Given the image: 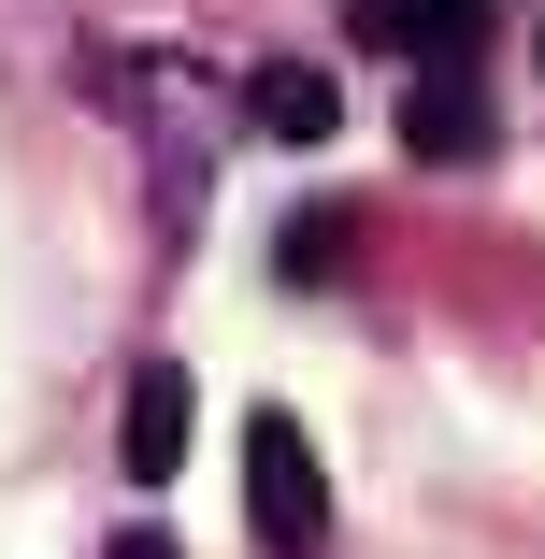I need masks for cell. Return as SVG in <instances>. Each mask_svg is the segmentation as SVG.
<instances>
[{
  "label": "cell",
  "instance_id": "6",
  "mask_svg": "<svg viewBox=\"0 0 545 559\" xmlns=\"http://www.w3.org/2000/svg\"><path fill=\"white\" fill-rule=\"evenodd\" d=\"M287 273H301V287L345 273V215H301V230H287Z\"/></svg>",
  "mask_w": 545,
  "mask_h": 559
},
{
  "label": "cell",
  "instance_id": "4",
  "mask_svg": "<svg viewBox=\"0 0 545 559\" xmlns=\"http://www.w3.org/2000/svg\"><path fill=\"white\" fill-rule=\"evenodd\" d=\"M245 116H259L273 144H331V130H345V100H331V72H301V58H259V72H245Z\"/></svg>",
  "mask_w": 545,
  "mask_h": 559
},
{
  "label": "cell",
  "instance_id": "2",
  "mask_svg": "<svg viewBox=\"0 0 545 559\" xmlns=\"http://www.w3.org/2000/svg\"><path fill=\"white\" fill-rule=\"evenodd\" d=\"M402 144H416L430 173L488 158V72H474V58H430V72L402 86Z\"/></svg>",
  "mask_w": 545,
  "mask_h": 559
},
{
  "label": "cell",
  "instance_id": "3",
  "mask_svg": "<svg viewBox=\"0 0 545 559\" xmlns=\"http://www.w3.org/2000/svg\"><path fill=\"white\" fill-rule=\"evenodd\" d=\"M116 460H130V488H173V460H187V373H173V359L130 373V402H116Z\"/></svg>",
  "mask_w": 545,
  "mask_h": 559
},
{
  "label": "cell",
  "instance_id": "1",
  "mask_svg": "<svg viewBox=\"0 0 545 559\" xmlns=\"http://www.w3.org/2000/svg\"><path fill=\"white\" fill-rule=\"evenodd\" d=\"M245 488H259V531H273L287 559H316V545H331V488H316L301 416H245Z\"/></svg>",
  "mask_w": 545,
  "mask_h": 559
},
{
  "label": "cell",
  "instance_id": "5",
  "mask_svg": "<svg viewBox=\"0 0 545 559\" xmlns=\"http://www.w3.org/2000/svg\"><path fill=\"white\" fill-rule=\"evenodd\" d=\"M359 44H388V58H474V0H359Z\"/></svg>",
  "mask_w": 545,
  "mask_h": 559
},
{
  "label": "cell",
  "instance_id": "7",
  "mask_svg": "<svg viewBox=\"0 0 545 559\" xmlns=\"http://www.w3.org/2000/svg\"><path fill=\"white\" fill-rule=\"evenodd\" d=\"M116 559H187V545H173L158 516H130V531H116Z\"/></svg>",
  "mask_w": 545,
  "mask_h": 559
}]
</instances>
